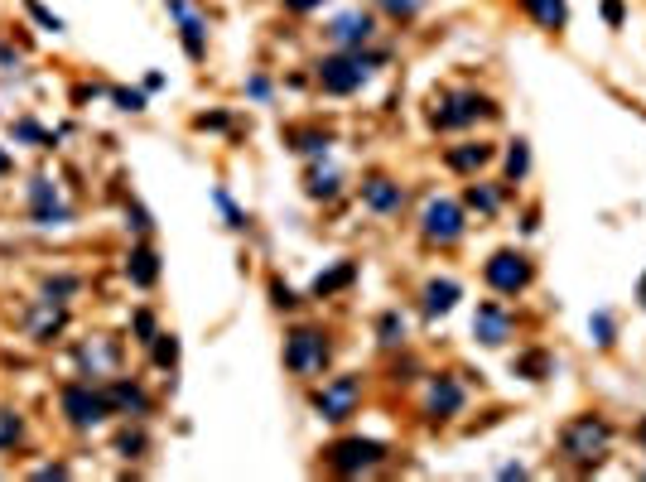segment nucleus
<instances>
[{
	"instance_id": "1",
	"label": "nucleus",
	"mask_w": 646,
	"mask_h": 482,
	"mask_svg": "<svg viewBox=\"0 0 646 482\" xmlns=\"http://www.w3.org/2000/svg\"><path fill=\"white\" fill-rule=\"evenodd\" d=\"M608 444H613V425L598 420V415H579V420H569L565 434H560L565 458L569 463H579V468H593L598 458L608 454Z\"/></svg>"
},
{
	"instance_id": "2",
	"label": "nucleus",
	"mask_w": 646,
	"mask_h": 482,
	"mask_svg": "<svg viewBox=\"0 0 646 482\" xmlns=\"http://www.w3.org/2000/svg\"><path fill=\"white\" fill-rule=\"evenodd\" d=\"M372 63H377V58H367L362 49L328 54L319 63V87H323V92H333V97H348V92H357L362 82L372 78Z\"/></svg>"
},
{
	"instance_id": "3",
	"label": "nucleus",
	"mask_w": 646,
	"mask_h": 482,
	"mask_svg": "<svg viewBox=\"0 0 646 482\" xmlns=\"http://www.w3.org/2000/svg\"><path fill=\"white\" fill-rule=\"evenodd\" d=\"M487 116H497V107L478 97V92H449L439 107H434V126L439 131H458V126H473V121H487Z\"/></svg>"
},
{
	"instance_id": "4",
	"label": "nucleus",
	"mask_w": 646,
	"mask_h": 482,
	"mask_svg": "<svg viewBox=\"0 0 646 482\" xmlns=\"http://www.w3.org/2000/svg\"><path fill=\"white\" fill-rule=\"evenodd\" d=\"M63 415H68V420H73L78 429L102 425V420L111 415L107 391H92L87 381H73V386H63Z\"/></svg>"
},
{
	"instance_id": "5",
	"label": "nucleus",
	"mask_w": 646,
	"mask_h": 482,
	"mask_svg": "<svg viewBox=\"0 0 646 482\" xmlns=\"http://www.w3.org/2000/svg\"><path fill=\"white\" fill-rule=\"evenodd\" d=\"M285 367L299 376H314L328 367V343H323L319 328H295L290 343H285Z\"/></svg>"
},
{
	"instance_id": "6",
	"label": "nucleus",
	"mask_w": 646,
	"mask_h": 482,
	"mask_svg": "<svg viewBox=\"0 0 646 482\" xmlns=\"http://www.w3.org/2000/svg\"><path fill=\"white\" fill-rule=\"evenodd\" d=\"M420 232H425V241L454 246V241L468 232L463 208H458V203H449V198H430V203H425V217H420Z\"/></svg>"
},
{
	"instance_id": "7",
	"label": "nucleus",
	"mask_w": 646,
	"mask_h": 482,
	"mask_svg": "<svg viewBox=\"0 0 646 482\" xmlns=\"http://www.w3.org/2000/svg\"><path fill=\"white\" fill-rule=\"evenodd\" d=\"M381 458H386V444L377 439H338L333 449H328V463L338 468V473H367V468H377Z\"/></svg>"
},
{
	"instance_id": "8",
	"label": "nucleus",
	"mask_w": 646,
	"mask_h": 482,
	"mask_svg": "<svg viewBox=\"0 0 646 482\" xmlns=\"http://www.w3.org/2000/svg\"><path fill=\"white\" fill-rule=\"evenodd\" d=\"M487 285L497 290V295H516V290H526L531 285V261L521 256V251H497L492 261H487Z\"/></svg>"
},
{
	"instance_id": "9",
	"label": "nucleus",
	"mask_w": 646,
	"mask_h": 482,
	"mask_svg": "<svg viewBox=\"0 0 646 482\" xmlns=\"http://www.w3.org/2000/svg\"><path fill=\"white\" fill-rule=\"evenodd\" d=\"M357 401H362V381L357 376H333L314 396V410H319L323 420H348L352 410H357Z\"/></svg>"
},
{
	"instance_id": "10",
	"label": "nucleus",
	"mask_w": 646,
	"mask_h": 482,
	"mask_svg": "<svg viewBox=\"0 0 646 482\" xmlns=\"http://www.w3.org/2000/svg\"><path fill=\"white\" fill-rule=\"evenodd\" d=\"M372 29L377 25H372V15H367V10H343V15L328 25V39H333L338 49H362V44L372 39Z\"/></svg>"
},
{
	"instance_id": "11",
	"label": "nucleus",
	"mask_w": 646,
	"mask_h": 482,
	"mask_svg": "<svg viewBox=\"0 0 646 482\" xmlns=\"http://www.w3.org/2000/svg\"><path fill=\"white\" fill-rule=\"evenodd\" d=\"M473 333H478V343H487V348H502V343L512 338V314H507L502 304H478Z\"/></svg>"
},
{
	"instance_id": "12",
	"label": "nucleus",
	"mask_w": 646,
	"mask_h": 482,
	"mask_svg": "<svg viewBox=\"0 0 646 482\" xmlns=\"http://www.w3.org/2000/svg\"><path fill=\"white\" fill-rule=\"evenodd\" d=\"M29 198H34V222H39V227H63V222L73 217V213H68V203L54 193V184H49V179H34Z\"/></svg>"
},
{
	"instance_id": "13",
	"label": "nucleus",
	"mask_w": 646,
	"mask_h": 482,
	"mask_svg": "<svg viewBox=\"0 0 646 482\" xmlns=\"http://www.w3.org/2000/svg\"><path fill=\"white\" fill-rule=\"evenodd\" d=\"M425 410H430L434 420H449L463 410V386H458L454 376H434L430 381V396H425Z\"/></svg>"
},
{
	"instance_id": "14",
	"label": "nucleus",
	"mask_w": 646,
	"mask_h": 482,
	"mask_svg": "<svg viewBox=\"0 0 646 482\" xmlns=\"http://www.w3.org/2000/svg\"><path fill=\"white\" fill-rule=\"evenodd\" d=\"M362 198H367V208H372V213H401L405 188L377 174V179H367V184H362Z\"/></svg>"
},
{
	"instance_id": "15",
	"label": "nucleus",
	"mask_w": 646,
	"mask_h": 482,
	"mask_svg": "<svg viewBox=\"0 0 646 482\" xmlns=\"http://www.w3.org/2000/svg\"><path fill=\"white\" fill-rule=\"evenodd\" d=\"M107 401H111V415H116V410H126V415H145V410H150V396H145L140 386H131V381H111Z\"/></svg>"
},
{
	"instance_id": "16",
	"label": "nucleus",
	"mask_w": 646,
	"mask_h": 482,
	"mask_svg": "<svg viewBox=\"0 0 646 482\" xmlns=\"http://www.w3.org/2000/svg\"><path fill=\"white\" fill-rule=\"evenodd\" d=\"M63 323H68V314L58 309V299H44V304L34 309V319H29V333H34L39 343H49L54 333H63Z\"/></svg>"
},
{
	"instance_id": "17",
	"label": "nucleus",
	"mask_w": 646,
	"mask_h": 482,
	"mask_svg": "<svg viewBox=\"0 0 646 482\" xmlns=\"http://www.w3.org/2000/svg\"><path fill=\"white\" fill-rule=\"evenodd\" d=\"M169 15L184 25V49H189V58H203V20L193 15L184 0H169Z\"/></svg>"
},
{
	"instance_id": "18",
	"label": "nucleus",
	"mask_w": 646,
	"mask_h": 482,
	"mask_svg": "<svg viewBox=\"0 0 646 482\" xmlns=\"http://www.w3.org/2000/svg\"><path fill=\"white\" fill-rule=\"evenodd\" d=\"M126 275H131L140 290H150L155 280H160V256L150 251V246H140V251H131V261H126Z\"/></svg>"
},
{
	"instance_id": "19",
	"label": "nucleus",
	"mask_w": 646,
	"mask_h": 482,
	"mask_svg": "<svg viewBox=\"0 0 646 482\" xmlns=\"http://www.w3.org/2000/svg\"><path fill=\"white\" fill-rule=\"evenodd\" d=\"M521 5H526V15H531L540 29H565V20H569L565 0H521Z\"/></svg>"
},
{
	"instance_id": "20",
	"label": "nucleus",
	"mask_w": 646,
	"mask_h": 482,
	"mask_svg": "<svg viewBox=\"0 0 646 482\" xmlns=\"http://www.w3.org/2000/svg\"><path fill=\"white\" fill-rule=\"evenodd\" d=\"M454 304H458L454 280H430V285H425V314H430V319H444Z\"/></svg>"
},
{
	"instance_id": "21",
	"label": "nucleus",
	"mask_w": 646,
	"mask_h": 482,
	"mask_svg": "<svg viewBox=\"0 0 646 482\" xmlns=\"http://www.w3.org/2000/svg\"><path fill=\"white\" fill-rule=\"evenodd\" d=\"M492 160V145H454L449 150V169H458V174H473V169H483V164Z\"/></svg>"
},
{
	"instance_id": "22",
	"label": "nucleus",
	"mask_w": 646,
	"mask_h": 482,
	"mask_svg": "<svg viewBox=\"0 0 646 482\" xmlns=\"http://www.w3.org/2000/svg\"><path fill=\"white\" fill-rule=\"evenodd\" d=\"M285 140L295 145L299 155H328V145H333L328 131H285Z\"/></svg>"
},
{
	"instance_id": "23",
	"label": "nucleus",
	"mask_w": 646,
	"mask_h": 482,
	"mask_svg": "<svg viewBox=\"0 0 646 482\" xmlns=\"http://www.w3.org/2000/svg\"><path fill=\"white\" fill-rule=\"evenodd\" d=\"M304 188H309V198H333L338 193V169H309Z\"/></svg>"
},
{
	"instance_id": "24",
	"label": "nucleus",
	"mask_w": 646,
	"mask_h": 482,
	"mask_svg": "<svg viewBox=\"0 0 646 482\" xmlns=\"http://www.w3.org/2000/svg\"><path fill=\"white\" fill-rule=\"evenodd\" d=\"M352 275H357V270H352V261L333 266L328 275H319V280H314V295H333V290H343V285H352Z\"/></svg>"
},
{
	"instance_id": "25",
	"label": "nucleus",
	"mask_w": 646,
	"mask_h": 482,
	"mask_svg": "<svg viewBox=\"0 0 646 482\" xmlns=\"http://www.w3.org/2000/svg\"><path fill=\"white\" fill-rule=\"evenodd\" d=\"M78 362H82V367H92V376H97V372H111V367H116V348H111V343H107V348H97V352L82 348Z\"/></svg>"
},
{
	"instance_id": "26",
	"label": "nucleus",
	"mask_w": 646,
	"mask_h": 482,
	"mask_svg": "<svg viewBox=\"0 0 646 482\" xmlns=\"http://www.w3.org/2000/svg\"><path fill=\"white\" fill-rule=\"evenodd\" d=\"M377 333H381V343H386V348H396V343H405V319L391 309V314H381Z\"/></svg>"
},
{
	"instance_id": "27",
	"label": "nucleus",
	"mask_w": 646,
	"mask_h": 482,
	"mask_svg": "<svg viewBox=\"0 0 646 482\" xmlns=\"http://www.w3.org/2000/svg\"><path fill=\"white\" fill-rule=\"evenodd\" d=\"M516 372L531 376V381H545V376H550V357H545V352H526V357L516 362Z\"/></svg>"
},
{
	"instance_id": "28",
	"label": "nucleus",
	"mask_w": 646,
	"mask_h": 482,
	"mask_svg": "<svg viewBox=\"0 0 646 482\" xmlns=\"http://www.w3.org/2000/svg\"><path fill=\"white\" fill-rule=\"evenodd\" d=\"M526 169H531V150H526V140H516L512 150H507V179H521V174H526Z\"/></svg>"
},
{
	"instance_id": "29",
	"label": "nucleus",
	"mask_w": 646,
	"mask_h": 482,
	"mask_svg": "<svg viewBox=\"0 0 646 482\" xmlns=\"http://www.w3.org/2000/svg\"><path fill=\"white\" fill-rule=\"evenodd\" d=\"M20 434H25V425H20V415L0 410V449H15V444H20Z\"/></svg>"
},
{
	"instance_id": "30",
	"label": "nucleus",
	"mask_w": 646,
	"mask_h": 482,
	"mask_svg": "<svg viewBox=\"0 0 646 482\" xmlns=\"http://www.w3.org/2000/svg\"><path fill=\"white\" fill-rule=\"evenodd\" d=\"M497 203H502V198H497L492 188H483V184L468 188V208H478V213H497Z\"/></svg>"
},
{
	"instance_id": "31",
	"label": "nucleus",
	"mask_w": 646,
	"mask_h": 482,
	"mask_svg": "<svg viewBox=\"0 0 646 482\" xmlns=\"http://www.w3.org/2000/svg\"><path fill=\"white\" fill-rule=\"evenodd\" d=\"M150 348H155V362H160V367H174V362H179V343H174L169 333H160Z\"/></svg>"
},
{
	"instance_id": "32",
	"label": "nucleus",
	"mask_w": 646,
	"mask_h": 482,
	"mask_svg": "<svg viewBox=\"0 0 646 482\" xmlns=\"http://www.w3.org/2000/svg\"><path fill=\"white\" fill-rule=\"evenodd\" d=\"M589 333H593V343H598V348H613V319H608V314H593Z\"/></svg>"
},
{
	"instance_id": "33",
	"label": "nucleus",
	"mask_w": 646,
	"mask_h": 482,
	"mask_svg": "<svg viewBox=\"0 0 646 482\" xmlns=\"http://www.w3.org/2000/svg\"><path fill=\"white\" fill-rule=\"evenodd\" d=\"M135 333H140V343H155V338H160V328H155V314H150V309H140V314H135Z\"/></svg>"
},
{
	"instance_id": "34",
	"label": "nucleus",
	"mask_w": 646,
	"mask_h": 482,
	"mask_svg": "<svg viewBox=\"0 0 646 482\" xmlns=\"http://www.w3.org/2000/svg\"><path fill=\"white\" fill-rule=\"evenodd\" d=\"M78 290V280L73 275H58V280H44V295L49 299H63V295H73Z\"/></svg>"
},
{
	"instance_id": "35",
	"label": "nucleus",
	"mask_w": 646,
	"mask_h": 482,
	"mask_svg": "<svg viewBox=\"0 0 646 482\" xmlns=\"http://www.w3.org/2000/svg\"><path fill=\"white\" fill-rule=\"evenodd\" d=\"M377 5H381V10H391L396 20H410V15L420 10V0H377Z\"/></svg>"
},
{
	"instance_id": "36",
	"label": "nucleus",
	"mask_w": 646,
	"mask_h": 482,
	"mask_svg": "<svg viewBox=\"0 0 646 482\" xmlns=\"http://www.w3.org/2000/svg\"><path fill=\"white\" fill-rule=\"evenodd\" d=\"M217 208H222V213H227V222H232V227H246V217L237 213V203H232V198H227V193H217Z\"/></svg>"
},
{
	"instance_id": "37",
	"label": "nucleus",
	"mask_w": 646,
	"mask_h": 482,
	"mask_svg": "<svg viewBox=\"0 0 646 482\" xmlns=\"http://www.w3.org/2000/svg\"><path fill=\"white\" fill-rule=\"evenodd\" d=\"M116 449H121L126 458H135L140 449H145V439H140V434H121V439H116Z\"/></svg>"
},
{
	"instance_id": "38",
	"label": "nucleus",
	"mask_w": 646,
	"mask_h": 482,
	"mask_svg": "<svg viewBox=\"0 0 646 482\" xmlns=\"http://www.w3.org/2000/svg\"><path fill=\"white\" fill-rule=\"evenodd\" d=\"M116 102H121V111H140V107H145V97H140V92H116Z\"/></svg>"
},
{
	"instance_id": "39",
	"label": "nucleus",
	"mask_w": 646,
	"mask_h": 482,
	"mask_svg": "<svg viewBox=\"0 0 646 482\" xmlns=\"http://www.w3.org/2000/svg\"><path fill=\"white\" fill-rule=\"evenodd\" d=\"M603 20H608V25H622V0H603Z\"/></svg>"
},
{
	"instance_id": "40",
	"label": "nucleus",
	"mask_w": 646,
	"mask_h": 482,
	"mask_svg": "<svg viewBox=\"0 0 646 482\" xmlns=\"http://www.w3.org/2000/svg\"><path fill=\"white\" fill-rule=\"evenodd\" d=\"M270 295H275V304H280V309H290V304H295V295H290V290H285V285H280V280H275V285H270Z\"/></svg>"
},
{
	"instance_id": "41",
	"label": "nucleus",
	"mask_w": 646,
	"mask_h": 482,
	"mask_svg": "<svg viewBox=\"0 0 646 482\" xmlns=\"http://www.w3.org/2000/svg\"><path fill=\"white\" fill-rule=\"evenodd\" d=\"M15 135H25V140H49V135L39 131V126H34V121H20V126H15Z\"/></svg>"
},
{
	"instance_id": "42",
	"label": "nucleus",
	"mask_w": 646,
	"mask_h": 482,
	"mask_svg": "<svg viewBox=\"0 0 646 482\" xmlns=\"http://www.w3.org/2000/svg\"><path fill=\"white\" fill-rule=\"evenodd\" d=\"M323 0H285V10H299V15H304V10H319Z\"/></svg>"
},
{
	"instance_id": "43",
	"label": "nucleus",
	"mask_w": 646,
	"mask_h": 482,
	"mask_svg": "<svg viewBox=\"0 0 646 482\" xmlns=\"http://www.w3.org/2000/svg\"><path fill=\"white\" fill-rule=\"evenodd\" d=\"M251 97H270V82L266 78H251Z\"/></svg>"
},
{
	"instance_id": "44",
	"label": "nucleus",
	"mask_w": 646,
	"mask_h": 482,
	"mask_svg": "<svg viewBox=\"0 0 646 482\" xmlns=\"http://www.w3.org/2000/svg\"><path fill=\"white\" fill-rule=\"evenodd\" d=\"M5 174H10V155L0 150V179H5Z\"/></svg>"
},
{
	"instance_id": "45",
	"label": "nucleus",
	"mask_w": 646,
	"mask_h": 482,
	"mask_svg": "<svg viewBox=\"0 0 646 482\" xmlns=\"http://www.w3.org/2000/svg\"><path fill=\"white\" fill-rule=\"evenodd\" d=\"M637 434H642V444H646V420H642V429H637Z\"/></svg>"
}]
</instances>
